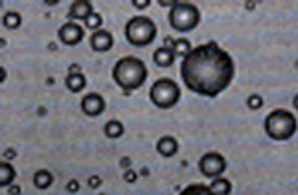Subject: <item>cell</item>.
<instances>
[{
    "label": "cell",
    "instance_id": "obj_18",
    "mask_svg": "<svg viewBox=\"0 0 298 195\" xmlns=\"http://www.w3.org/2000/svg\"><path fill=\"white\" fill-rule=\"evenodd\" d=\"M179 195H215L213 191H211V187L209 185H203V183H195V185H189V187H185Z\"/></svg>",
    "mask_w": 298,
    "mask_h": 195
},
{
    "label": "cell",
    "instance_id": "obj_16",
    "mask_svg": "<svg viewBox=\"0 0 298 195\" xmlns=\"http://www.w3.org/2000/svg\"><path fill=\"white\" fill-rule=\"evenodd\" d=\"M66 86H68V90L70 92H81L83 88H85V78H83V74L79 72V74H68V78H66Z\"/></svg>",
    "mask_w": 298,
    "mask_h": 195
},
{
    "label": "cell",
    "instance_id": "obj_27",
    "mask_svg": "<svg viewBox=\"0 0 298 195\" xmlns=\"http://www.w3.org/2000/svg\"><path fill=\"white\" fill-rule=\"evenodd\" d=\"M131 4H133L135 8H147V6L151 4V2H149V0H133Z\"/></svg>",
    "mask_w": 298,
    "mask_h": 195
},
{
    "label": "cell",
    "instance_id": "obj_26",
    "mask_svg": "<svg viewBox=\"0 0 298 195\" xmlns=\"http://www.w3.org/2000/svg\"><path fill=\"white\" fill-rule=\"evenodd\" d=\"M87 185H89V187H99V185H101V179H99L97 175H93V177L87 179Z\"/></svg>",
    "mask_w": 298,
    "mask_h": 195
},
{
    "label": "cell",
    "instance_id": "obj_20",
    "mask_svg": "<svg viewBox=\"0 0 298 195\" xmlns=\"http://www.w3.org/2000/svg\"><path fill=\"white\" fill-rule=\"evenodd\" d=\"M191 50H193V48H191V42H189L187 38H179V40H175V46H173L175 56H183V58H185Z\"/></svg>",
    "mask_w": 298,
    "mask_h": 195
},
{
    "label": "cell",
    "instance_id": "obj_25",
    "mask_svg": "<svg viewBox=\"0 0 298 195\" xmlns=\"http://www.w3.org/2000/svg\"><path fill=\"white\" fill-rule=\"evenodd\" d=\"M123 179H125V181H127V183H133V181H135V179H137V173H135V171H131V169H129V171H125V173H123Z\"/></svg>",
    "mask_w": 298,
    "mask_h": 195
},
{
    "label": "cell",
    "instance_id": "obj_28",
    "mask_svg": "<svg viewBox=\"0 0 298 195\" xmlns=\"http://www.w3.org/2000/svg\"><path fill=\"white\" fill-rule=\"evenodd\" d=\"M8 193H10V195H18V193H20V187H18V185H10V187H8Z\"/></svg>",
    "mask_w": 298,
    "mask_h": 195
},
{
    "label": "cell",
    "instance_id": "obj_22",
    "mask_svg": "<svg viewBox=\"0 0 298 195\" xmlns=\"http://www.w3.org/2000/svg\"><path fill=\"white\" fill-rule=\"evenodd\" d=\"M101 22H103V20H101V14H97V12H93V14H91V16H89V18L85 20V26L97 32V30H99V26H101Z\"/></svg>",
    "mask_w": 298,
    "mask_h": 195
},
{
    "label": "cell",
    "instance_id": "obj_30",
    "mask_svg": "<svg viewBox=\"0 0 298 195\" xmlns=\"http://www.w3.org/2000/svg\"><path fill=\"white\" fill-rule=\"evenodd\" d=\"M4 155H6V157H16V151H14V149H6Z\"/></svg>",
    "mask_w": 298,
    "mask_h": 195
},
{
    "label": "cell",
    "instance_id": "obj_31",
    "mask_svg": "<svg viewBox=\"0 0 298 195\" xmlns=\"http://www.w3.org/2000/svg\"><path fill=\"white\" fill-rule=\"evenodd\" d=\"M292 103H294V107H296V109H298V94H296V96H294V101H292Z\"/></svg>",
    "mask_w": 298,
    "mask_h": 195
},
{
    "label": "cell",
    "instance_id": "obj_21",
    "mask_svg": "<svg viewBox=\"0 0 298 195\" xmlns=\"http://www.w3.org/2000/svg\"><path fill=\"white\" fill-rule=\"evenodd\" d=\"M20 24H22V18H20L18 12H6V14H4V26H6V28L16 30Z\"/></svg>",
    "mask_w": 298,
    "mask_h": 195
},
{
    "label": "cell",
    "instance_id": "obj_24",
    "mask_svg": "<svg viewBox=\"0 0 298 195\" xmlns=\"http://www.w3.org/2000/svg\"><path fill=\"white\" fill-rule=\"evenodd\" d=\"M66 189H68L70 193H75V191H79V183H77L75 179H72V181H68V185H66Z\"/></svg>",
    "mask_w": 298,
    "mask_h": 195
},
{
    "label": "cell",
    "instance_id": "obj_11",
    "mask_svg": "<svg viewBox=\"0 0 298 195\" xmlns=\"http://www.w3.org/2000/svg\"><path fill=\"white\" fill-rule=\"evenodd\" d=\"M91 14H93V6L87 0H75V2H72L70 10H68V16L72 20H87Z\"/></svg>",
    "mask_w": 298,
    "mask_h": 195
},
{
    "label": "cell",
    "instance_id": "obj_23",
    "mask_svg": "<svg viewBox=\"0 0 298 195\" xmlns=\"http://www.w3.org/2000/svg\"><path fill=\"white\" fill-rule=\"evenodd\" d=\"M246 105H248L250 109H260V107H262V98H260L258 94H252V96H248Z\"/></svg>",
    "mask_w": 298,
    "mask_h": 195
},
{
    "label": "cell",
    "instance_id": "obj_8",
    "mask_svg": "<svg viewBox=\"0 0 298 195\" xmlns=\"http://www.w3.org/2000/svg\"><path fill=\"white\" fill-rule=\"evenodd\" d=\"M58 36H60V40H62L66 46H75V44H79V42L83 40V28H81L77 22L70 20V22H66V24L58 30Z\"/></svg>",
    "mask_w": 298,
    "mask_h": 195
},
{
    "label": "cell",
    "instance_id": "obj_17",
    "mask_svg": "<svg viewBox=\"0 0 298 195\" xmlns=\"http://www.w3.org/2000/svg\"><path fill=\"white\" fill-rule=\"evenodd\" d=\"M34 185L38 187V189H48L52 183H54V177H52V173L50 171H46V169H38L36 173H34Z\"/></svg>",
    "mask_w": 298,
    "mask_h": 195
},
{
    "label": "cell",
    "instance_id": "obj_6",
    "mask_svg": "<svg viewBox=\"0 0 298 195\" xmlns=\"http://www.w3.org/2000/svg\"><path fill=\"white\" fill-rule=\"evenodd\" d=\"M181 98V90L179 86L171 80V78H159L155 80V84L149 90V99L161 107V109H169L173 107Z\"/></svg>",
    "mask_w": 298,
    "mask_h": 195
},
{
    "label": "cell",
    "instance_id": "obj_12",
    "mask_svg": "<svg viewBox=\"0 0 298 195\" xmlns=\"http://www.w3.org/2000/svg\"><path fill=\"white\" fill-rule=\"evenodd\" d=\"M157 151H159L163 157H173V155L179 151V143H177L175 137L163 135V137L157 141Z\"/></svg>",
    "mask_w": 298,
    "mask_h": 195
},
{
    "label": "cell",
    "instance_id": "obj_9",
    "mask_svg": "<svg viewBox=\"0 0 298 195\" xmlns=\"http://www.w3.org/2000/svg\"><path fill=\"white\" fill-rule=\"evenodd\" d=\"M103 109H105V99L99 94H87V96H83V99H81V111L85 115L95 117V115L103 113Z\"/></svg>",
    "mask_w": 298,
    "mask_h": 195
},
{
    "label": "cell",
    "instance_id": "obj_1",
    "mask_svg": "<svg viewBox=\"0 0 298 195\" xmlns=\"http://www.w3.org/2000/svg\"><path fill=\"white\" fill-rule=\"evenodd\" d=\"M179 72L191 92L217 98L234 78V60L217 42H207L193 48L183 58Z\"/></svg>",
    "mask_w": 298,
    "mask_h": 195
},
{
    "label": "cell",
    "instance_id": "obj_2",
    "mask_svg": "<svg viewBox=\"0 0 298 195\" xmlns=\"http://www.w3.org/2000/svg\"><path fill=\"white\" fill-rule=\"evenodd\" d=\"M111 78L121 90L131 92V90H137L143 86V82L147 80V68L139 58L125 56V58L115 62Z\"/></svg>",
    "mask_w": 298,
    "mask_h": 195
},
{
    "label": "cell",
    "instance_id": "obj_7",
    "mask_svg": "<svg viewBox=\"0 0 298 195\" xmlns=\"http://www.w3.org/2000/svg\"><path fill=\"white\" fill-rule=\"evenodd\" d=\"M199 169L205 177H213V179L221 177L223 171L226 169V159L217 151H209L199 159Z\"/></svg>",
    "mask_w": 298,
    "mask_h": 195
},
{
    "label": "cell",
    "instance_id": "obj_14",
    "mask_svg": "<svg viewBox=\"0 0 298 195\" xmlns=\"http://www.w3.org/2000/svg\"><path fill=\"white\" fill-rule=\"evenodd\" d=\"M14 177H16L14 167H12L8 161H2V163H0V185H2V187H10L12 181H14Z\"/></svg>",
    "mask_w": 298,
    "mask_h": 195
},
{
    "label": "cell",
    "instance_id": "obj_13",
    "mask_svg": "<svg viewBox=\"0 0 298 195\" xmlns=\"http://www.w3.org/2000/svg\"><path fill=\"white\" fill-rule=\"evenodd\" d=\"M153 62H155L159 68H169V66H173V62H175V52H173L171 48L161 46L159 50H155Z\"/></svg>",
    "mask_w": 298,
    "mask_h": 195
},
{
    "label": "cell",
    "instance_id": "obj_3",
    "mask_svg": "<svg viewBox=\"0 0 298 195\" xmlns=\"http://www.w3.org/2000/svg\"><path fill=\"white\" fill-rule=\"evenodd\" d=\"M298 121L288 109H274L264 119V131L270 139L286 141L296 133Z\"/></svg>",
    "mask_w": 298,
    "mask_h": 195
},
{
    "label": "cell",
    "instance_id": "obj_29",
    "mask_svg": "<svg viewBox=\"0 0 298 195\" xmlns=\"http://www.w3.org/2000/svg\"><path fill=\"white\" fill-rule=\"evenodd\" d=\"M70 74H79V66H77V64H72V66H70Z\"/></svg>",
    "mask_w": 298,
    "mask_h": 195
},
{
    "label": "cell",
    "instance_id": "obj_4",
    "mask_svg": "<svg viewBox=\"0 0 298 195\" xmlns=\"http://www.w3.org/2000/svg\"><path fill=\"white\" fill-rule=\"evenodd\" d=\"M157 36V26L147 16H133L125 24V38L131 46L143 48L149 46Z\"/></svg>",
    "mask_w": 298,
    "mask_h": 195
},
{
    "label": "cell",
    "instance_id": "obj_19",
    "mask_svg": "<svg viewBox=\"0 0 298 195\" xmlns=\"http://www.w3.org/2000/svg\"><path fill=\"white\" fill-rule=\"evenodd\" d=\"M105 135H107V137H111V139L121 137V135H123V123H121V121H117V119L107 121V123H105Z\"/></svg>",
    "mask_w": 298,
    "mask_h": 195
},
{
    "label": "cell",
    "instance_id": "obj_10",
    "mask_svg": "<svg viewBox=\"0 0 298 195\" xmlns=\"http://www.w3.org/2000/svg\"><path fill=\"white\" fill-rule=\"evenodd\" d=\"M89 46H91V50H95V52H107V50H111V46H113V36H111V32H107V30H97V32H93V34L89 36Z\"/></svg>",
    "mask_w": 298,
    "mask_h": 195
},
{
    "label": "cell",
    "instance_id": "obj_15",
    "mask_svg": "<svg viewBox=\"0 0 298 195\" xmlns=\"http://www.w3.org/2000/svg\"><path fill=\"white\" fill-rule=\"evenodd\" d=\"M211 191L215 193V195H228L230 193V189H232V185H230V181L228 179H224V177H215L213 181H211Z\"/></svg>",
    "mask_w": 298,
    "mask_h": 195
},
{
    "label": "cell",
    "instance_id": "obj_5",
    "mask_svg": "<svg viewBox=\"0 0 298 195\" xmlns=\"http://www.w3.org/2000/svg\"><path fill=\"white\" fill-rule=\"evenodd\" d=\"M201 22V12L191 2H175L169 10V24L177 32H191Z\"/></svg>",
    "mask_w": 298,
    "mask_h": 195
}]
</instances>
